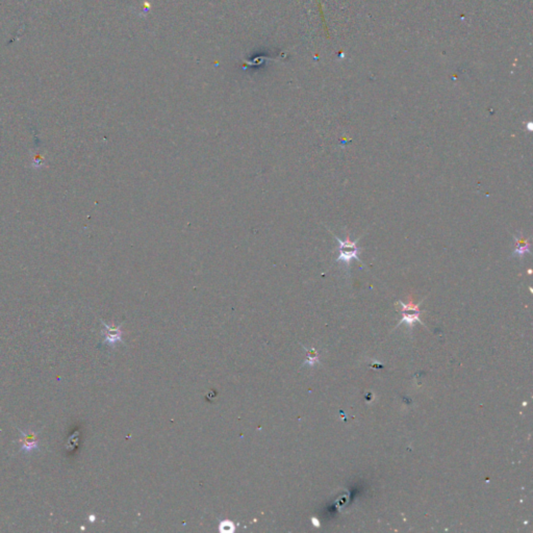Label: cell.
<instances>
[{
	"label": "cell",
	"instance_id": "obj_4",
	"mask_svg": "<svg viewBox=\"0 0 533 533\" xmlns=\"http://www.w3.org/2000/svg\"><path fill=\"white\" fill-rule=\"evenodd\" d=\"M102 324L105 329V332H104L105 338H104L103 344L114 346L116 343L121 341L120 327H112V326H109L108 324H105L104 322H102Z\"/></svg>",
	"mask_w": 533,
	"mask_h": 533
},
{
	"label": "cell",
	"instance_id": "obj_2",
	"mask_svg": "<svg viewBox=\"0 0 533 533\" xmlns=\"http://www.w3.org/2000/svg\"><path fill=\"white\" fill-rule=\"evenodd\" d=\"M399 303L402 306V315H403V317L400 320V322H399L398 325H400L402 323H406V324H408V326L412 327L415 322H420L422 325H424L421 322V320L419 318V316L421 314L420 309H419L421 302L418 303V304H413L412 302H410L409 304H405V303L399 301Z\"/></svg>",
	"mask_w": 533,
	"mask_h": 533
},
{
	"label": "cell",
	"instance_id": "obj_7",
	"mask_svg": "<svg viewBox=\"0 0 533 533\" xmlns=\"http://www.w3.org/2000/svg\"><path fill=\"white\" fill-rule=\"evenodd\" d=\"M313 522H314V524H315V526H317V527H319V526H320V523H319V521H318V520H316L315 518L313 519Z\"/></svg>",
	"mask_w": 533,
	"mask_h": 533
},
{
	"label": "cell",
	"instance_id": "obj_1",
	"mask_svg": "<svg viewBox=\"0 0 533 533\" xmlns=\"http://www.w3.org/2000/svg\"><path fill=\"white\" fill-rule=\"evenodd\" d=\"M334 238L338 242V253H340L336 261H344L347 267L350 266L352 259L362 261L360 256H358L362 249L357 246V242L360 241V239L351 241L349 234H347V239L345 241H342L340 238H337L335 236Z\"/></svg>",
	"mask_w": 533,
	"mask_h": 533
},
{
	"label": "cell",
	"instance_id": "obj_5",
	"mask_svg": "<svg viewBox=\"0 0 533 533\" xmlns=\"http://www.w3.org/2000/svg\"><path fill=\"white\" fill-rule=\"evenodd\" d=\"M22 433V437L23 439L21 440V443H22V447H21V451L25 452V453H30L34 450H37L38 449V441H37V437L35 433H25V432H21Z\"/></svg>",
	"mask_w": 533,
	"mask_h": 533
},
{
	"label": "cell",
	"instance_id": "obj_3",
	"mask_svg": "<svg viewBox=\"0 0 533 533\" xmlns=\"http://www.w3.org/2000/svg\"><path fill=\"white\" fill-rule=\"evenodd\" d=\"M516 241V249L513 251L512 256L523 258L526 253L531 254L530 251V239H526L522 234L520 236H513Z\"/></svg>",
	"mask_w": 533,
	"mask_h": 533
},
{
	"label": "cell",
	"instance_id": "obj_6",
	"mask_svg": "<svg viewBox=\"0 0 533 533\" xmlns=\"http://www.w3.org/2000/svg\"><path fill=\"white\" fill-rule=\"evenodd\" d=\"M307 352V360L304 363V365L314 366L316 363H318V353L315 349H311V350H306Z\"/></svg>",
	"mask_w": 533,
	"mask_h": 533
}]
</instances>
